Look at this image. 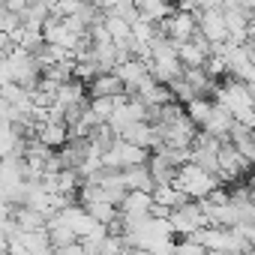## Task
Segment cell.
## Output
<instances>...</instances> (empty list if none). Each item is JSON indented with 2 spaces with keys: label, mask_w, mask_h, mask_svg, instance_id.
<instances>
[{
  "label": "cell",
  "mask_w": 255,
  "mask_h": 255,
  "mask_svg": "<svg viewBox=\"0 0 255 255\" xmlns=\"http://www.w3.org/2000/svg\"><path fill=\"white\" fill-rule=\"evenodd\" d=\"M210 108H213V102H210V99H204V96H198V99L186 102L183 114H186V120L195 126V129L201 132V126H204V123H207V117H210Z\"/></svg>",
  "instance_id": "9a60e30c"
},
{
  "label": "cell",
  "mask_w": 255,
  "mask_h": 255,
  "mask_svg": "<svg viewBox=\"0 0 255 255\" xmlns=\"http://www.w3.org/2000/svg\"><path fill=\"white\" fill-rule=\"evenodd\" d=\"M150 198H153V204H159V207H165V210H177V207H183L189 198L183 195V192H177L174 186H156L153 192H150Z\"/></svg>",
  "instance_id": "2e32d148"
},
{
  "label": "cell",
  "mask_w": 255,
  "mask_h": 255,
  "mask_svg": "<svg viewBox=\"0 0 255 255\" xmlns=\"http://www.w3.org/2000/svg\"><path fill=\"white\" fill-rule=\"evenodd\" d=\"M171 255H210L207 249H201L198 243H192V240H177L174 243V249H171Z\"/></svg>",
  "instance_id": "d6986e66"
},
{
  "label": "cell",
  "mask_w": 255,
  "mask_h": 255,
  "mask_svg": "<svg viewBox=\"0 0 255 255\" xmlns=\"http://www.w3.org/2000/svg\"><path fill=\"white\" fill-rule=\"evenodd\" d=\"M147 150L141 147H132L120 138H114V144L108 150L99 153V162H102V171H126V168H135V165H144L147 162Z\"/></svg>",
  "instance_id": "6da1fadb"
},
{
  "label": "cell",
  "mask_w": 255,
  "mask_h": 255,
  "mask_svg": "<svg viewBox=\"0 0 255 255\" xmlns=\"http://www.w3.org/2000/svg\"><path fill=\"white\" fill-rule=\"evenodd\" d=\"M216 186H219V180H216V177H210V174H204V171H198V168H192V165L177 168L174 189H177V192H183L189 201H201V198H207Z\"/></svg>",
  "instance_id": "7a4b0ae2"
},
{
  "label": "cell",
  "mask_w": 255,
  "mask_h": 255,
  "mask_svg": "<svg viewBox=\"0 0 255 255\" xmlns=\"http://www.w3.org/2000/svg\"><path fill=\"white\" fill-rule=\"evenodd\" d=\"M147 171H150V180H153V189L156 186H174V177H177V168H171L165 159H159L156 153L147 156Z\"/></svg>",
  "instance_id": "5bb4252c"
},
{
  "label": "cell",
  "mask_w": 255,
  "mask_h": 255,
  "mask_svg": "<svg viewBox=\"0 0 255 255\" xmlns=\"http://www.w3.org/2000/svg\"><path fill=\"white\" fill-rule=\"evenodd\" d=\"M138 9V18L141 21H150V24H162L168 15H171V3H165V0H141V3H135Z\"/></svg>",
  "instance_id": "7c38bea8"
},
{
  "label": "cell",
  "mask_w": 255,
  "mask_h": 255,
  "mask_svg": "<svg viewBox=\"0 0 255 255\" xmlns=\"http://www.w3.org/2000/svg\"><path fill=\"white\" fill-rule=\"evenodd\" d=\"M87 111L96 117V123H108V117H111V111H114V99H102V96L87 99Z\"/></svg>",
  "instance_id": "ac0fdd59"
},
{
  "label": "cell",
  "mask_w": 255,
  "mask_h": 255,
  "mask_svg": "<svg viewBox=\"0 0 255 255\" xmlns=\"http://www.w3.org/2000/svg\"><path fill=\"white\" fill-rule=\"evenodd\" d=\"M114 75H117V81L123 84V93H126V96H135V90L150 78V75H147V63H144V60H135V57L117 63Z\"/></svg>",
  "instance_id": "5b68a950"
},
{
  "label": "cell",
  "mask_w": 255,
  "mask_h": 255,
  "mask_svg": "<svg viewBox=\"0 0 255 255\" xmlns=\"http://www.w3.org/2000/svg\"><path fill=\"white\" fill-rule=\"evenodd\" d=\"M249 165H252V159H255V138H252V129H246V126H240V123H234L231 126V132H228V138H225Z\"/></svg>",
  "instance_id": "ba28073f"
},
{
  "label": "cell",
  "mask_w": 255,
  "mask_h": 255,
  "mask_svg": "<svg viewBox=\"0 0 255 255\" xmlns=\"http://www.w3.org/2000/svg\"><path fill=\"white\" fill-rule=\"evenodd\" d=\"M207 222H204V216H201V210H198V204L195 201H186L183 207H177V210H171L168 213V228H171V234H180L183 240H189L198 228H204Z\"/></svg>",
  "instance_id": "3957f363"
},
{
  "label": "cell",
  "mask_w": 255,
  "mask_h": 255,
  "mask_svg": "<svg viewBox=\"0 0 255 255\" xmlns=\"http://www.w3.org/2000/svg\"><path fill=\"white\" fill-rule=\"evenodd\" d=\"M120 177H123V186H126V192H153V180H150V171H147V162L144 165H135V168H126V171H120Z\"/></svg>",
  "instance_id": "8fae6325"
},
{
  "label": "cell",
  "mask_w": 255,
  "mask_h": 255,
  "mask_svg": "<svg viewBox=\"0 0 255 255\" xmlns=\"http://www.w3.org/2000/svg\"><path fill=\"white\" fill-rule=\"evenodd\" d=\"M87 93H90V99H96V96H102V99L126 96V93H123V84L117 81V75H114V72H108V75H96V78L87 84Z\"/></svg>",
  "instance_id": "9c48e42d"
},
{
  "label": "cell",
  "mask_w": 255,
  "mask_h": 255,
  "mask_svg": "<svg viewBox=\"0 0 255 255\" xmlns=\"http://www.w3.org/2000/svg\"><path fill=\"white\" fill-rule=\"evenodd\" d=\"M231 126H234V117H231L225 108L213 105V108H210V117H207V123L201 126V132H204L207 138L225 141V138H228V132H231Z\"/></svg>",
  "instance_id": "8992f818"
},
{
  "label": "cell",
  "mask_w": 255,
  "mask_h": 255,
  "mask_svg": "<svg viewBox=\"0 0 255 255\" xmlns=\"http://www.w3.org/2000/svg\"><path fill=\"white\" fill-rule=\"evenodd\" d=\"M54 255H84V246L75 240V243H69V246H63V249H54Z\"/></svg>",
  "instance_id": "ffe728a7"
},
{
  "label": "cell",
  "mask_w": 255,
  "mask_h": 255,
  "mask_svg": "<svg viewBox=\"0 0 255 255\" xmlns=\"http://www.w3.org/2000/svg\"><path fill=\"white\" fill-rule=\"evenodd\" d=\"M45 237H48L51 249H63V246H69V243H75V240H78V237L69 231V225H66L57 213L45 219Z\"/></svg>",
  "instance_id": "30bf717a"
},
{
  "label": "cell",
  "mask_w": 255,
  "mask_h": 255,
  "mask_svg": "<svg viewBox=\"0 0 255 255\" xmlns=\"http://www.w3.org/2000/svg\"><path fill=\"white\" fill-rule=\"evenodd\" d=\"M132 255H150V252H147V249H135Z\"/></svg>",
  "instance_id": "603a6c76"
},
{
  "label": "cell",
  "mask_w": 255,
  "mask_h": 255,
  "mask_svg": "<svg viewBox=\"0 0 255 255\" xmlns=\"http://www.w3.org/2000/svg\"><path fill=\"white\" fill-rule=\"evenodd\" d=\"M132 252H135V249H120L117 255H132Z\"/></svg>",
  "instance_id": "7402d4cb"
},
{
  "label": "cell",
  "mask_w": 255,
  "mask_h": 255,
  "mask_svg": "<svg viewBox=\"0 0 255 255\" xmlns=\"http://www.w3.org/2000/svg\"><path fill=\"white\" fill-rule=\"evenodd\" d=\"M84 210H87V216H90L96 225H102V228L117 219V207H111L108 201H93V204H87Z\"/></svg>",
  "instance_id": "e0dca14e"
},
{
  "label": "cell",
  "mask_w": 255,
  "mask_h": 255,
  "mask_svg": "<svg viewBox=\"0 0 255 255\" xmlns=\"http://www.w3.org/2000/svg\"><path fill=\"white\" fill-rule=\"evenodd\" d=\"M12 222L21 234H33V231H45V216L27 207H12Z\"/></svg>",
  "instance_id": "4fadbf2b"
},
{
  "label": "cell",
  "mask_w": 255,
  "mask_h": 255,
  "mask_svg": "<svg viewBox=\"0 0 255 255\" xmlns=\"http://www.w3.org/2000/svg\"><path fill=\"white\" fill-rule=\"evenodd\" d=\"M42 147H48V150H60L63 144H66V138H69V132H66V126L63 123H57V120H45L39 129H36V135H33Z\"/></svg>",
  "instance_id": "52a82bcc"
},
{
  "label": "cell",
  "mask_w": 255,
  "mask_h": 255,
  "mask_svg": "<svg viewBox=\"0 0 255 255\" xmlns=\"http://www.w3.org/2000/svg\"><path fill=\"white\" fill-rule=\"evenodd\" d=\"M6 249H9V240H6L3 231H0V255H6Z\"/></svg>",
  "instance_id": "44dd1931"
},
{
  "label": "cell",
  "mask_w": 255,
  "mask_h": 255,
  "mask_svg": "<svg viewBox=\"0 0 255 255\" xmlns=\"http://www.w3.org/2000/svg\"><path fill=\"white\" fill-rule=\"evenodd\" d=\"M159 33L165 36V39H171L174 45H180V42H189L192 36H195V15L192 12H183V9H171V15L159 24Z\"/></svg>",
  "instance_id": "277c9868"
}]
</instances>
